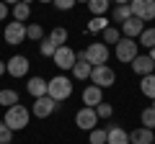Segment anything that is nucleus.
Here are the masks:
<instances>
[{"label": "nucleus", "mask_w": 155, "mask_h": 144, "mask_svg": "<svg viewBox=\"0 0 155 144\" xmlns=\"http://www.w3.org/2000/svg\"><path fill=\"white\" fill-rule=\"evenodd\" d=\"M47 95H49L52 100H67L72 95V83L65 77V75H57V77L47 80Z\"/></svg>", "instance_id": "f257e3e1"}, {"label": "nucleus", "mask_w": 155, "mask_h": 144, "mask_svg": "<svg viewBox=\"0 0 155 144\" xmlns=\"http://www.w3.org/2000/svg\"><path fill=\"white\" fill-rule=\"evenodd\" d=\"M28 116H31L28 108H23L21 103H16V105H11V108L5 111V118H3V121H5L13 131H21V129L28 126Z\"/></svg>", "instance_id": "f03ea898"}, {"label": "nucleus", "mask_w": 155, "mask_h": 144, "mask_svg": "<svg viewBox=\"0 0 155 144\" xmlns=\"http://www.w3.org/2000/svg\"><path fill=\"white\" fill-rule=\"evenodd\" d=\"M114 80H116V75H114V70H111L109 64H98V67L91 70V83L98 85L101 90H104V88H111Z\"/></svg>", "instance_id": "7ed1b4c3"}, {"label": "nucleus", "mask_w": 155, "mask_h": 144, "mask_svg": "<svg viewBox=\"0 0 155 144\" xmlns=\"http://www.w3.org/2000/svg\"><path fill=\"white\" fill-rule=\"evenodd\" d=\"M85 59H88L91 67L106 64V62H109V46H106L104 41H93V44L85 49Z\"/></svg>", "instance_id": "20e7f679"}, {"label": "nucleus", "mask_w": 155, "mask_h": 144, "mask_svg": "<svg viewBox=\"0 0 155 144\" xmlns=\"http://www.w3.org/2000/svg\"><path fill=\"white\" fill-rule=\"evenodd\" d=\"M129 8H132V16L142 23L155 18V0H129Z\"/></svg>", "instance_id": "39448f33"}, {"label": "nucleus", "mask_w": 155, "mask_h": 144, "mask_svg": "<svg viewBox=\"0 0 155 144\" xmlns=\"http://www.w3.org/2000/svg\"><path fill=\"white\" fill-rule=\"evenodd\" d=\"M3 39H5V44H23L26 41V26H23L21 21H11L5 26V31H3Z\"/></svg>", "instance_id": "423d86ee"}, {"label": "nucleus", "mask_w": 155, "mask_h": 144, "mask_svg": "<svg viewBox=\"0 0 155 144\" xmlns=\"http://www.w3.org/2000/svg\"><path fill=\"white\" fill-rule=\"evenodd\" d=\"M114 46H116V59H119V62H129V64H132V59L137 57V41H132V39L124 36V39H119Z\"/></svg>", "instance_id": "0eeeda50"}, {"label": "nucleus", "mask_w": 155, "mask_h": 144, "mask_svg": "<svg viewBox=\"0 0 155 144\" xmlns=\"http://www.w3.org/2000/svg\"><path fill=\"white\" fill-rule=\"evenodd\" d=\"M75 124L78 129H83V131H93L96 124H98V116H96V108H80V111L75 113Z\"/></svg>", "instance_id": "6e6552de"}, {"label": "nucleus", "mask_w": 155, "mask_h": 144, "mask_svg": "<svg viewBox=\"0 0 155 144\" xmlns=\"http://www.w3.org/2000/svg\"><path fill=\"white\" fill-rule=\"evenodd\" d=\"M75 52L70 49V46H57V52H54V57H52V62H54L60 70H72L75 67Z\"/></svg>", "instance_id": "1a4fd4ad"}, {"label": "nucleus", "mask_w": 155, "mask_h": 144, "mask_svg": "<svg viewBox=\"0 0 155 144\" xmlns=\"http://www.w3.org/2000/svg\"><path fill=\"white\" fill-rule=\"evenodd\" d=\"M28 64H31V62H28L23 54H16V57H11V59L5 62V70H8V75H13V77H23V75H28Z\"/></svg>", "instance_id": "9d476101"}, {"label": "nucleus", "mask_w": 155, "mask_h": 144, "mask_svg": "<svg viewBox=\"0 0 155 144\" xmlns=\"http://www.w3.org/2000/svg\"><path fill=\"white\" fill-rule=\"evenodd\" d=\"M57 100H52L49 95H41V98H36V103H34V108H31V113L36 118H47V116H52V111L57 108Z\"/></svg>", "instance_id": "9b49d317"}, {"label": "nucleus", "mask_w": 155, "mask_h": 144, "mask_svg": "<svg viewBox=\"0 0 155 144\" xmlns=\"http://www.w3.org/2000/svg\"><path fill=\"white\" fill-rule=\"evenodd\" d=\"M132 70L145 77V75H153V72H155V62L150 59L147 54H137V57L132 59Z\"/></svg>", "instance_id": "f8f14e48"}, {"label": "nucleus", "mask_w": 155, "mask_h": 144, "mask_svg": "<svg viewBox=\"0 0 155 144\" xmlns=\"http://www.w3.org/2000/svg\"><path fill=\"white\" fill-rule=\"evenodd\" d=\"M83 103L88 105V108H96L98 103H104V90H101L98 85H88V88L83 90Z\"/></svg>", "instance_id": "ddd939ff"}, {"label": "nucleus", "mask_w": 155, "mask_h": 144, "mask_svg": "<svg viewBox=\"0 0 155 144\" xmlns=\"http://www.w3.org/2000/svg\"><path fill=\"white\" fill-rule=\"evenodd\" d=\"M106 144H129V134L122 126H109L106 129Z\"/></svg>", "instance_id": "4468645a"}, {"label": "nucleus", "mask_w": 155, "mask_h": 144, "mask_svg": "<svg viewBox=\"0 0 155 144\" xmlns=\"http://www.w3.org/2000/svg\"><path fill=\"white\" fill-rule=\"evenodd\" d=\"M155 142V131L153 129H134L132 134H129V144H153Z\"/></svg>", "instance_id": "2eb2a0df"}, {"label": "nucleus", "mask_w": 155, "mask_h": 144, "mask_svg": "<svg viewBox=\"0 0 155 144\" xmlns=\"http://www.w3.org/2000/svg\"><path fill=\"white\" fill-rule=\"evenodd\" d=\"M122 31H124V36H127V39H134V36H140V33L145 31V23L140 21V18H129V21H124L122 23Z\"/></svg>", "instance_id": "dca6fc26"}, {"label": "nucleus", "mask_w": 155, "mask_h": 144, "mask_svg": "<svg viewBox=\"0 0 155 144\" xmlns=\"http://www.w3.org/2000/svg\"><path fill=\"white\" fill-rule=\"evenodd\" d=\"M26 90L34 95V98H41V95H47V80H41V77H31L26 83Z\"/></svg>", "instance_id": "f3484780"}, {"label": "nucleus", "mask_w": 155, "mask_h": 144, "mask_svg": "<svg viewBox=\"0 0 155 144\" xmlns=\"http://www.w3.org/2000/svg\"><path fill=\"white\" fill-rule=\"evenodd\" d=\"M140 90H142V95H147L150 100H155V72L142 77V83H140Z\"/></svg>", "instance_id": "a211bd4d"}, {"label": "nucleus", "mask_w": 155, "mask_h": 144, "mask_svg": "<svg viewBox=\"0 0 155 144\" xmlns=\"http://www.w3.org/2000/svg\"><path fill=\"white\" fill-rule=\"evenodd\" d=\"M13 21H26L28 16H31V5H28V3H16V5H13Z\"/></svg>", "instance_id": "6ab92c4d"}, {"label": "nucleus", "mask_w": 155, "mask_h": 144, "mask_svg": "<svg viewBox=\"0 0 155 144\" xmlns=\"http://www.w3.org/2000/svg\"><path fill=\"white\" fill-rule=\"evenodd\" d=\"M109 3L111 0H88L85 5H88V11L93 13V16H104V13L109 11Z\"/></svg>", "instance_id": "aec40b11"}, {"label": "nucleus", "mask_w": 155, "mask_h": 144, "mask_svg": "<svg viewBox=\"0 0 155 144\" xmlns=\"http://www.w3.org/2000/svg\"><path fill=\"white\" fill-rule=\"evenodd\" d=\"M91 70H93V67H91L88 62H75V67H72V75H75L78 80H91Z\"/></svg>", "instance_id": "412c9836"}, {"label": "nucleus", "mask_w": 155, "mask_h": 144, "mask_svg": "<svg viewBox=\"0 0 155 144\" xmlns=\"http://www.w3.org/2000/svg\"><path fill=\"white\" fill-rule=\"evenodd\" d=\"M49 41H52L54 46H65V41H67V28H62V26L52 28V33H49Z\"/></svg>", "instance_id": "4be33fe9"}, {"label": "nucleus", "mask_w": 155, "mask_h": 144, "mask_svg": "<svg viewBox=\"0 0 155 144\" xmlns=\"http://www.w3.org/2000/svg\"><path fill=\"white\" fill-rule=\"evenodd\" d=\"M18 103V93L16 90H0V105H5V108H11V105Z\"/></svg>", "instance_id": "5701e85b"}, {"label": "nucleus", "mask_w": 155, "mask_h": 144, "mask_svg": "<svg viewBox=\"0 0 155 144\" xmlns=\"http://www.w3.org/2000/svg\"><path fill=\"white\" fill-rule=\"evenodd\" d=\"M111 18H114L116 23L129 21V18H132V8H129V5H116V8H114V16H111Z\"/></svg>", "instance_id": "b1692460"}, {"label": "nucleus", "mask_w": 155, "mask_h": 144, "mask_svg": "<svg viewBox=\"0 0 155 144\" xmlns=\"http://www.w3.org/2000/svg\"><path fill=\"white\" fill-rule=\"evenodd\" d=\"M26 39H28V41H41V39H44V28L39 26V23L26 26Z\"/></svg>", "instance_id": "393cba45"}, {"label": "nucleus", "mask_w": 155, "mask_h": 144, "mask_svg": "<svg viewBox=\"0 0 155 144\" xmlns=\"http://www.w3.org/2000/svg\"><path fill=\"white\" fill-rule=\"evenodd\" d=\"M106 26H109V21H106L104 16H93V21L88 23V28H85V31H88V33H96V31H104Z\"/></svg>", "instance_id": "a878e982"}, {"label": "nucleus", "mask_w": 155, "mask_h": 144, "mask_svg": "<svg viewBox=\"0 0 155 144\" xmlns=\"http://www.w3.org/2000/svg\"><path fill=\"white\" fill-rule=\"evenodd\" d=\"M140 118H142L145 129H155V108H153V105H150V108H142Z\"/></svg>", "instance_id": "bb28decb"}, {"label": "nucleus", "mask_w": 155, "mask_h": 144, "mask_svg": "<svg viewBox=\"0 0 155 144\" xmlns=\"http://www.w3.org/2000/svg\"><path fill=\"white\" fill-rule=\"evenodd\" d=\"M104 44L109 46V44H116V41H119V28H114V26H106L104 31Z\"/></svg>", "instance_id": "cd10ccee"}, {"label": "nucleus", "mask_w": 155, "mask_h": 144, "mask_svg": "<svg viewBox=\"0 0 155 144\" xmlns=\"http://www.w3.org/2000/svg\"><path fill=\"white\" fill-rule=\"evenodd\" d=\"M140 44L147 46V49H153L155 46V28H145V31L140 33Z\"/></svg>", "instance_id": "c85d7f7f"}, {"label": "nucleus", "mask_w": 155, "mask_h": 144, "mask_svg": "<svg viewBox=\"0 0 155 144\" xmlns=\"http://www.w3.org/2000/svg\"><path fill=\"white\" fill-rule=\"evenodd\" d=\"M88 142L91 144H106V129H93L88 134Z\"/></svg>", "instance_id": "c756f323"}, {"label": "nucleus", "mask_w": 155, "mask_h": 144, "mask_svg": "<svg viewBox=\"0 0 155 144\" xmlns=\"http://www.w3.org/2000/svg\"><path fill=\"white\" fill-rule=\"evenodd\" d=\"M11 139H13V129L3 121L0 124V144H11Z\"/></svg>", "instance_id": "7c9ffc66"}, {"label": "nucleus", "mask_w": 155, "mask_h": 144, "mask_svg": "<svg viewBox=\"0 0 155 144\" xmlns=\"http://www.w3.org/2000/svg\"><path fill=\"white\" fill-rule=\"evenodd\" d=\"M111 113H114V108H111L109 103H98L96 105V116L98 118H111Z\"/></svg>", "instance_id": "2f4dec72"}, {"label": "nucleus", "mask_w": 155, "mask_h": 144, "mask_svg": "<svg viewBox=\"0 0 155 144\" xmlns=\"http://www.w3.org/2000/svg\"><path fill=\"white\" fill-rule=\"evenodd\" d=\"M54 52H57V46L52 44L49 39H41V54L44 57H54Z\"/></svg>", "instance_id": "473e14b6"}, {"label": "nucleus", "mask_w": 155, "mask_h": 144, "mask_svg": "<svg viewBox=\"0 0 155 144\" xmlns=\"http://www.w3.org/2000/svg\"><path fill=\"white\" fill-rule=\"evenodd\" d=\"M57 5V11H72L75 8V0H52Z\"/></svg>", "instance_id": "72a5a7b5"}, {"label": "nucleus", "mask_w": 155, "mask_h": 144, "mask_svg": "<svg viewBox=\"0 0 155 144\" xmlns=\"http://www.w3.org/2000/svg\"><path fill=\"white\" fill-rule=\"evenodd\" d=\"M8 16V5H5V3H3V0H0V21H3V18H5Z\"/></svg>", "instance_id": "f704fd0d"}, {"label": "nucleus", "mask_w": 155, "mask_h": 144, "mask_svg": "<svg viewBox=\"0 0 155 144\" xmlns=\"http://www.w3.org/2000/svg\"><path fill=\"white\" fill-rule=\"evenodd\" d=\"M116 5H129V0H114Z\"/></svg>", "instance_id": "c9c22d12"}, {"label": "nucleus", "mask_w": 155, "mask_h": 144, "mask_svg": "<svg viewBox=\"0 0 155 144\" xmlns=\"http://www.w3.org/2000/svg\"><path fill=\"white\" fill-rule=\"evenodd\" d=\"M5 5H16V3H21V0H3Z\"/></svg>", "instance_id": "e433bc0d"}, {"label": "nucleus", "mask_w": 155, "mask_h": 144, "mask_svg": "<svg viewBox=\"0 0 155 144\" xmlns=\"http://www.w3.org/2000/svg\"><path fill=\"white\" fill-rule=\"evenodd\" d=\"M5 72H8L5 70V62H0V75H5Z\"/></svg>", "instance_id": "4c0bfd02"}, {"label": "nucleus", "mask_w": 155, "mask_h": 144, "mask_svg": "<svg viewBox=\"0 0 155 144\" xmlns=\"http://www.w3.org/2000/svg\"><path fill=\"white\" fill-rule=\"evenodd\" d=\"M147 57H150V59L155 62V46H153V49H150V54H147Z\"/></svg>", "instance_id": "58836bf2"}, {"label": "nucleus", "mask_w": 155, "mask_h": 144, "mask_svg": "<svg viewBox=\"0 0 155 144\" xmlns=\"http://www.w3.org/2000/svg\"><path fill=\"white\" fill-rule=\"evenodd\" d=\"M36 3H52V0H36Z\"/></svg>", "instance_id": "ea45409f"}, {"label": "nucleus", "mask_w": 155, "mask_h": 144, "mask_svg": "<svg viewBox=\"0 0 155 144\" xmlns=\"http://www.w3.org/2000/svg\"><path fill=\"white\" fill-rule=\"evenodd\" d=\"M21 3H28V5H31V0H21Z\"/></svg>", "instance_id": "a19ab883"}, {"label": "nucleus", "mask_w": 155, "mask_h": 144, "mask_svg": "<svg viewBox=\"0 0 155 144\" xmlns=\"http://www.w3.org/2000/svg\"><path fill=\"white\" fill-rule=\"evenodd\" d=\"M75 3H88V0H75Z\"/></svg>", "instance_id": "79ce46f5"}, {"label": "nucleus", "mask_w": 155, "mask_h": 144, "mask_svg": "<svg viewBox=\"0 0 155 144\" xmlns=\"http://www.w3.org/2000/svg\"><path fill=\"white\" fill-rule=\"evenodd\" d=\"M153 108H155V100H153Z\"/></svg>", "instance_id": "37998d69"}, {"label": "nucleus", "mask_w": 155, "mask_h": 144, "mask_svg": "<svg viewBox=\"0 0 155 144\" xmlns=\"http://www.w3.org/2000/svg\"><path fill=\"white\" fill-rule=\"evenodd\" d=\"M153 144H155V142H153Z\"/></svg>", "instance_id": "c03bdc74"}]
</instances>
